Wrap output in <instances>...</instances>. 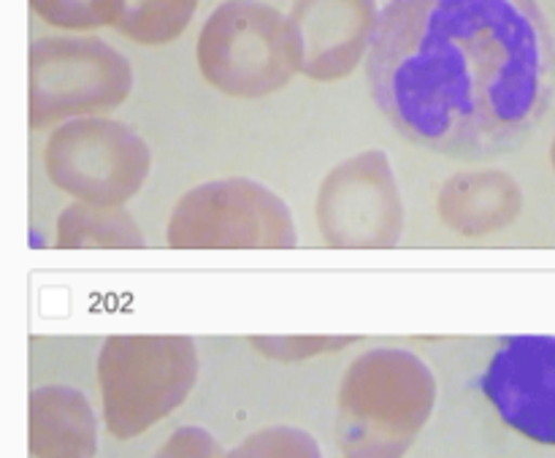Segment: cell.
<instances>
[{
  "instance_id": "5bb4252c",
  "label": "cell",
  "mask_w": 555,
  "mask_h": 458,
  "mask_svg": "<svg viewBox=\"0 0 555 458\" xmlns=\"http://www.w3.org/2000/svg\"><path fill=\"white\" fill-rule=\"evenodd\" d=\"M33 11L60 30H95L122 20L125 0H30Z\"/></svg>"
},
{
  "instance_id": "7c38bea8",
  "label": "cell",
  "mask_w": 555,
  "mask_h": 458,
  "mask_svg": "<svg viewBox=\"0 0 555 458\" xmlns=\"http://www.w3.org/2000/svg\"><path fill=\"white\" fill-rule=\"evenodd\" d=\"M60 250H139L144 247L139 226L119 206L74 204L57 220Z\"/></svg>"
},
{
  "instance_id": "8fae6325",
  "label": "cell",
  "mask_w": 555,
  "mask_h": 458,
  "mask_svg": "<svg viewBox=\"0 0 555 458\" xmlns=\"http://www.w3.org/2000/svg\"><path fill=\"white\" fill-rule=\"evenodd\" d=\"M520 190L507 174H461L444 185L439 195V215L466 237H482L507 226L520 212Z\"/></svg>"
},
{
  "instance_id": "52a82bcc",
  "label": "cell",
  "mask_w": 555,
  "mask_h": 458,
  "mask_svg": "<svg viewBox=\"0 0 555 458\" xmlns=\"http://www.w3.org/2000/svg\"><path fill=\"white\" fill-rule=\"evenodd\" d=\"M195 378V356L184 340H114L101 356L106 418L122 437L141 432L182 402Z\"/></svg>"
},
{
  "instance_id": "9a60e30c",
  "label": "cell",
  "mask_w": 555,
  "mask_h": 458,
  "mask_svg": "<svg viewBox=\"0 0 555 458\" xmlns=\"http://www.w3.org/2000/svg\"><path fill=\"white\" fill-rule=\"evenodd\" d=\"M233 458H320L314 443L298 432H266L249 440Z\"/></svg>"
},
{
  "instance_id": "30bf717a",
  "label": "cell",
  "mask_w": 555,
  "mask_h": 458,
  "mask_svg": "<svg viewBox=\"0 0 555 458\" xmlns=\"http://www.w3.org/2000/svg\"><path fill=\"white\" fill-rule=\"evenodd\" d=\"M301 47V71L318 81L352 74L372 49L377 0H296L291 14Z\"/></svg>"
},
{
  "instance_id": "9c48e42d",
  "label": "cell",
  "mask_w": 555,
  "mask_h": 458,
  "mask_svg": "<svg viewBox=\"0 0 555 458\" xmlns=\"http://www.w3.org/2000/svg\"><path fill=\"white\" fill-rule=\"evenodd\" d=\"M477 385L509 429L555 448V336H509Z\"/></svg>"
},
{
  "instance_id": "6da1fadb",
  "label": "cell",
  "mask_w": 555,
  "mask_h": 458,
  "mask_svg": "<svg viewBox=\"0 0 555 458\" xmlns=\"http://www.w3.org/2000/svg\"><path fill=\"white\" fill-rule=\"evenodd\" d=\"M366 76L406 141L486 161L524 144L547 112L555 47L537 0H390Z\"/></svg>"
},
{
  "instance_id": "3957f363",
  "label": "cell",
  "mask_w": 555,
  "mask_h": 458,
  "mask_svg": "<svg viewBox=\"0 0 555 458\" xmlns=\"http://www.w3.org/2000/svg\"><path fill=\"white\" fill-rule=\"evenodd\" d=\"M434 385L415 356L377 351L345 380V440L352 458H399L431 410Z\"/></svg>"
},
{
  "instance_id": "5b68a950",
  "label": "cell",
  "mask_w": 555,
  "mask_h": 458,
  "mask_svg": "<svg viewBox=\"0 0 555 458\" xmlns=\"http://www.w3.org/2000/svg\"><path fill=\"white\" fill-rule=\"evenodd\" d=\"M130 90V63L101 38L54 36L30 47L33 128L68 123L79 114L112 112Z\"/></svg>"
},
{
  "instance_id": "4fadbf2b",
  "label": "cell",
  "mask_w": 555,
  "mask_h": 458,
  "mask_svg": "<svg viewBox=\"0 0 555 458\" xmlns=\"http://www.w3.org/2000/svg\"><path fill=\"white\" fill-rule=\"evenodd\" d=\"M201 0H125L117 30L139 43H168L182 36Z\"/></svg>"
},
{
  "instance_id": "2e32d148",
  "label": "cell",
  "mask_w": 555,
  "mask_h": 458,
  "mask_svg": "<svg viewBox=\"0 0 555 458\" xmlns=\"http://www.w3.org/2000/svg\"><path fill=\"white\" fill-rule=\"evenodd\" d=\"M160 458H215V445L201 432H182L171 440Z\"/></svg>"
},
{
  "instance_id": "ba28073f",
  "label": "cell",
  "mask_w": 555,
  "mask_h": 458,
  "mask_svg": "<svg viewBox=\"0 0 555 458\" xmlns=\"http://www.w3.org/2000/svg\"><path fill=\"white\" fill-rule=\"evenodd\" d=\"M318 222L331 247L383 250L401 237V195L385 152H361L328 174Z\"/></svg>"
},
{
  "instance_id": "8992f818",
  "label": "cell",
  "mask_w": 555,
  "mask_h": 458,
  "mask_svg": "<svg viewBox=\"0 0 555 458\" xmlns=\"http://www.w3.org/2000/svg\"><path fill=\"white\" fill-rule=\"evenodd\" d=\"M49 179L85 204L117 206L146 182L152 155L135 130L114 119H68L43 150Z\"/></svg>"
},
{
  "instance_id": "7a4b0ae2",
  "label": "cell",
  "mask_w": 555,
  "mask_h": 458,
  "mask_svg": "<svg viewBox=\"0 0 555 458\" xmlns=\"http://www.w3.org/2000/svg\"><path fill=\"white\" fill-rule=\"evenodd\" d=\"M195 58L209 85L236 98L282 90L301 71L296 25L260 0L217 5L201 27Z\"/></svg>"
},
{
  "instance_id": "277c9868",
  "label": "cell",
  "mask_w": 555,
  "mask_h": 458,
  "mask_svg": "<svg viewBox=\"0 0 555 458\" xmlns=\"http://www.w3.org/2000/svg\"><path fill=\"white\" fill-rule=\"evenodd\" d=\"M296 242L285 201L244 177L190 190L168 220V244L177 250H291Z\"/></svg>"
}]
</instances>
